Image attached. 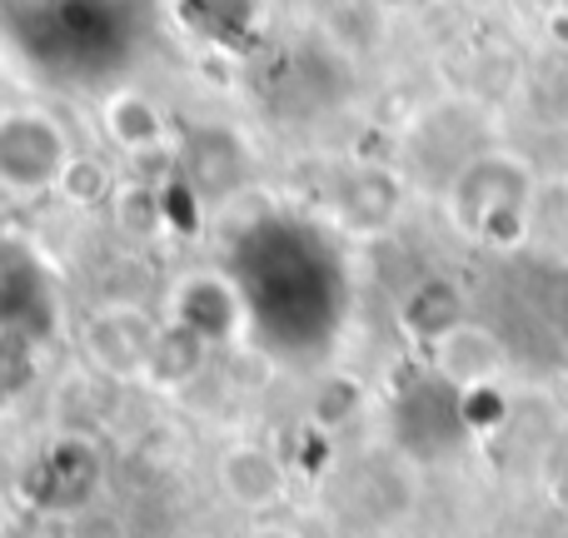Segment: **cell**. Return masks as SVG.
Masks as SVG:
<instances>
[{
    "label": "cell",
    "mask_w": 568,
    "mask_h": 538,
    "mask_svg": "<svg viewBox=\"0 0 568 538\" xmlns=\"http://www.w3.org/2000/svg\"><path fill=\"white\" fill-rule=\"evenodd\" d=\"M534 210V175L519 155H474L454 170L449 185V215L469 240L489 250H514L529 235Z\"/></svg>",
    "instance_id": "1"
},
{
    "label": "cell",
    "mask_w": 568,
    "mask_h": 538,
    "mask_svg": "<svg viewBox=\"0 0 568 538\" xmlns=\"http://www.w3.org/2000/svg\"><path fill=\"white\" fill-rule=\"evenodd\" d=\"M75 160L70 135L50 110L10 105L0 110V190L16 200H36L60 190V175Z\"/></svg>",
    "instance_id": "2"
},
{
    "label": "cell",
    "mask_w": 568,
    "mask_h": 538,
    "mask_svg": "<svg viewBox=\"0 0 568 538\" xmlns=\"http://www.w3.org/2000/svg\"><path fill=\"white\" fill-rule=\"evenodd\" d=\"M160 329L165 324L140 304H100L80 329V344H85L90 364L110 379H145Z\"/></svg>",
    "instance_id": "3"
},
{
    "label": "cell",
    "mask_w": 568,
    "mask_h": 538,
    "mask_svg": "<svg viewBox=\"0 0 568 538\" xmlns=\"http://www.w3.org/2000/svg\"><path fill=\"white\" fill-rule=\"evenodd\" d=\"M429 364L439 374V384H449L454 394H469L484 389V384H499L504 369H509V349L504 339L489 329V324H454L444 339L429 344Z\"/></svg>",
    "instance_id": "4"
},
{
    "label": "cell",
    "mask_w": 568,
    "mask_h": 538,
    "mask_svg": "<svg viewBox=\"0 0 568 538\" xmlns=\"http://www.w3.org/2000/svg\"><path fill=\"white\" fill-rule=\"evenodd\" d=\"M215 484L235 509L245 514H270L275 504H284L290 494V474H284V459L265 444H230L215 464Z\"/></svg>",
    "instance_id": "5"
},
{
    "label": "cell",
    "mask_w": 568,
    "mask_h": 538,
    "mask_svg": "<svg viewBox=\"0 0 568 538\" xmlns=\"http://www.w3.org/2000/svg\"><path fill=\"white\" fill-rule=\"evenodd\" d=\"M170 319L185 324L190 334H200L215 349V344L240 334V300L220 274H190V280H180L175 300H170Z\"/></svg>",
    "instance_id": "6"
},
{
    "label": "cell",
    "mask_w": 568,
    "mask_h": 538,
    "mask_svg": "<svg viewBox=\"0 0 568 538\" xmlns=\"http://www.w3.org/2000/svg\"><path fill=\"white\" fill-rule=\"evenodd\" d=\"M100 130L120 155H150V150L165 145L170 120L160 110V100L145 95V90H115L100 105Z\"/></svg>",
    "instance_id": "7"
},
{
    "label": "cell",
    "mask_w": 568,
    "mask_h": 538,
    "mask_svg": "<svg viewBox=\"0 0 568 538\" xmlns=\"http://www.w3.org/2000/svg\"><path fill=\"white\" fill-rule=\"evenodd\" d=\"M205 359H210V344L200 339V334H190L185 324L165 319V329H160V339H155V354H150L145 384H155V389H165V394L185 389V384L205 369Z\"/></svg>",
    "instance_id": "8"
},
{
    "label": "cell",
    "mask_w": 568,
    "mask_h": 538,
    "mask_svg": "<svg viewBox=\"0 0 568 538\" xmlns=\"http://www.w3.org/2000/svg\"><path fill=\"white\" fill-rule=\"evenodd\" d=\"M464 319H469V314H464V294L454 290L449 280H424L419 290L404 300V329H409L424 349H429L434 339H444V334Z\"/></svg>",
    "instance_id": "9"
},
{
    "label": "cell",
    "mask_w": 568,
    "mask_h": 538,
    "mask_svg": "<svg viewBox=\"0 0 568 538\" xmlns=\"http://www.w3.org/2000/svg\"><path fill=\"white\" fill-rule=\"evenodd\" d=\"M110 220L120 225V235L150 240L165 230V200H160V190L140 185V180H120L115 200H110Z\"/></svg>",
    "instance_id": "10"
},
{
    "label": "cell",
    "mask_w": 568,
    "mask_h": 538,
    "mask_svg": "<svg viewBox=\"0 0 568 538\" xmlns=\"http://www.w3.org/2000/svg\"><path fill=\"white\" fill-rule=\"evenodd\" d=\"M120 180H115V165H105V160L95 155H75L65 165V175H60V200H70L75 210H110V200H115Z\"/></svg>",
    "instance_id": "11"
},
{
    "label": "cell",
    "mask_w": 568,
    "mask_h": 538,
    "mask_svg": "<svg viewBox=\"0 0 568 538\" xmlns=\"http://www.w3.org/2000/svg\"><path fill=\"white\" fill-rule=\"evenodd\" d=\"M359 404H364V389H359V379H324L320 389H314V404H310V424L320 434H334V429H344V424L359 414Z\"/></svg>",
    "instance_id": "12"
},
{
    "label": "cell",
    "mask_w": 568,
    "mask_h": 538,
    "mask_svg": "<svg viewBox=\"0 0 568 538\" xmlns=\"http://www.w3.org/2000/svg\"><path fill=\"white\" fill-rule=\"evenodd\" d=\"M554 494H559V499L568 504V454L559 459V469H554Z\"/></svg>",
    "instance_id": "13"
},
{
    "label": "cell",
    "mask_w": 568,
    "mask_h": 538,
    "mask_svg": "<svg viewBox=\"0 0 568 538\" xmlns=\"http://www.w3.org/2000/svg\"><path fill=\"white\" fill-rule=\"evenodd\" d=\"M255 538H300V534H290V529H260Z\"/></svg>",
    "instance_id": "14"
},
{
    "label": "cell",
    "mask_w": 568,
    "mask_h": 538,
    "mask_svg": "<svg viewBox=\"0 0 568 538\" xmlns=\"http://www.w3.org/2000/svg\"><path fill=\"white\" fill-rule=\"evenodd\" d=\"M564 10H568V0H564Z\"/></svg>",
    "instance_id": "15"
}]
</instances>
